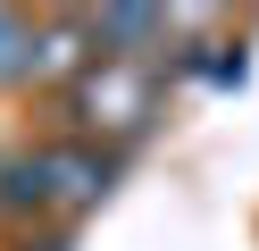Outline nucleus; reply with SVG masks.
Masks as SVG:
<instances>
[{
    "instance_id": "nucleus-5",
    "label": "nucleus",
    "mask_w": 259,
    "mask_h": 251,
    "mask_svg": "<svg viewBox=\"0 0 259 251\" xmlns=\"http://www.w3.org/2000/svg\"><path fill=\"white\" fill-rule=\"evenodd\" d=\"M75 59H84V50H75V33H42V42H34V76H67Z\"/></svg>"
},
{
    "instance_id": "nucleus-2",
    "label": "nucleus",
    "mask_w": 259,
    "mask_h": 251,
    "mask_svg": "<svg viewBox=\"0 0 259 251\" xmlns=\"http://www.w3.org/2000/svg\"><path fill=\"white\" fill-rule=\"evenodd\" d=\"M0 184H9V193H0L9 209H42V201H59V193H51V151H42V159H9Z\"/></svg>"
},
{
    "instance_id": "nucleus-3",
    "label": "nucleus",
    "mask_w": 259,
    "mask_h": 251,
    "mask_svg": "<svg viewBox=\"0 0 259 251\" xmlns=\"http://www.w3.org/2000/svg\"><path fill=\"white\" fill-rule=\"evenodd\" d=\"M25 42H34V33H25V17H9V9H0V84L34 76V50H25Z\"/></svg>"
},
{
    "instance_id": "nucleus-4",
    "label": "nucleus",
    "mask_w": 259,
    "mask_h": 251,
    "mask_svg": "<svg viewBox=\"0 0 259 251\" xmlns=\"http://www.w3.org/2000/svg\"><path fill=\"white\" fill-rule=\"evenodd\" d=\"M92 33H101V42H151V33H159V17H151V9H109Z\"/></svg>"
},
{
    "instance_id": "nucleus-1",
    "label": "nucleus",
    "mask_w": 259,
    "mask_h": 251,
    "mask_svg": "<svg viewBox=\"0 0 259 251\" xmlns=\"http://www.w3.org/2000/svg\"><path fill=\"white\" fill-rule=\"evenodd\" d=\"M109 184V159H92V151H51V193L59 201H92Z\"/></svg>"
}]
</instances>
